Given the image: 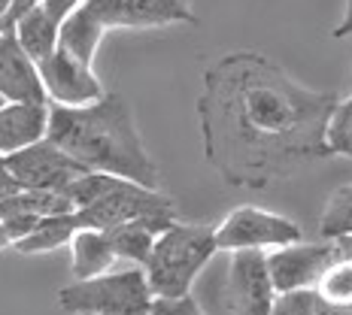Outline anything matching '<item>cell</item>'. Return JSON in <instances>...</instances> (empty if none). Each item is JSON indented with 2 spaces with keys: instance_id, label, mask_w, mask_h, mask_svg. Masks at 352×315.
<instances>
[{
  "instance_id": "cell-25",
  "label": "cell",
  "mask_w": 352,
  "mask_h": 315,
  "mask_svg": "<svg viewBox=\"0 0 352 315\" xmlns=\"http://www.w3.org/2000/svg\"><path fill=\"white\" fill-rule=\"evenodd\" d=\"M152 315H207L201 300L186 294V297H155Z\"/></svg>"
},
{
  "instance_id": "cell-5",
  "label": "cell",
  "mask_w": 352,
  "mask_h": 315,
  "mask_svg": "<svg viewBox=\"0 0 352 315\" xmlns=\"http://www.w3.org/2000/svg\"><path fill=\"white\" fill-rule=\"evenodd\" d=\"M58 303L73 315H152L155 291L146 267L124 264L91 279H73L58 291Z\"/></svg>"
},
{
  "instance_id": "cell-17",
  "label": "cell",
  "mask_w": 352,
  "mask_h": 315,
  "mask_svg": "<svg viewBox=\"0 0 352 315\" xmlns=\"http://www.w3.org/2000/svg\"><path fill=\"white\" fill-rule=\"evenodd\" d=\"M82 215L76 212H61V215H46L36 222V228L28 233L25 240H19L12 246V252L19 255H43V252H52V248L70 246L73 237L82 231Z\"/></svg>"
},
{
  "instance_id": "cell-3",
  "label": "cell",
  "mask_w": 352,
  "mask_h": 315,
  "mask_svg": "<svg viewBox=\"0 0 352 315\" xmlns=\"http://www.w3.org/2000/svg\"><path fill=\"white\" fill-rule=\"evenodd\" d=\"M276 297L261 248L219 252L197 279V300L207 315H270Z\"/></svg>"
},
{
  "instance_id": "cell-6",
  "label": "cell",
  "mask_w": 352,
  "mask_h": 315,
  "mask_svg": "<svg viewBox=\"0 0 352 315\" xmlns=\"http://www.w3.org/2000/svg\"><path fill=\"white\" fill-rule=\"evenodd\" d=\"M79 215H82L85 228H98V231L119 228V224L128 222H158V224L179 222L170 194H164L161 188L140 185L134 179H124V176H113L107 191L79 209Z\"/></svg>"
},
{
  "instance_id": "cell-28",
  "label": "cell",
  "mask_w": 352,
  "mask_h": 315,
  "mask_svg": "<svg viewBox=\"0 0 352 315\" xmlns=\"http://www.w3.org/2000/svg\"><path fill=\"white\" fill-rule=\"evenodd\" d=\"M334 36L343 40V36H352V0H346V12H343V21L334 27Z\"/></svg>"
},
{
  "instance_id": "cell-26",
  "label": "cell",
  "mask_w": 352,
  "mask_h": 315,
  "mask_svg": "<svg viewBox=\"0 0 352 315\" xmlns=\"http://www.w3.org/2000/svg\"><path fill=\"white\" fill-rule=\"evenodd\" d=\"M43 6H46V10L52 12L58 21H64V19H67L70 12L79 6V0H43Z\"/></svg>"
},
{
  "instance_id": "cell-16",
  "label": "cell",
  "mask_w": 352,
  "mask_h": 315,
  "mask_svg": "<svg viewBox=\"0 0 352 315\" xmlns=\"http://www.w3.org/2000/svg\"><path fill=\"white\" fill-rule=\"evenodd\" d=\"M10 31H16L19 43L25 46V52L31 55L36 64L46 61V58L61 46V21H58L46 6H36V10H31L28 16H21Z\"/></svg>"
},
{
  "instance_id": "cell-7",
  "label": "cell",
  "mask_w": 352,
  "mask_h": 315,
  "mask_svg": "<svg viewBox=\"0 0 352 315\" xmlns=\"http://www.w3.org/2000/svg\"><path fill=\"white\" fill-rule=\"evenodd\" d=\"M88 167L79 164L70 152H64L58 143L46 140L28 145V149L3 155V197L19 194L21 188H58L67 191L79 176H85Z\"/></svg>"
},
{
  "instance_id": "cell-18",
  "label": "cell",
  "mask_w": 352,
  "mask_h": 315,
  "mask_svg": "<svg viewBox=\"0 0 352 315\" xmlns=\"http://www.w3.org/2000/svg\"><path fill=\"white\" fill-rule=\"evenodd\" d=\"M170 224H158V222H128L119 228H109V240H113L116 252H119L122 264H137L146 267L152 258V248H155L158 233H164Z\"/></svg>"
},
{
  "instance_id": "cell-24",
  "label": "cell",
  "mask_w": 352,
  "mask_h": 315,
  "mask_svg": "<svg viewBox=\"0 0 352 315\" xmlns=\"http://www.w3.org/2000/svg\"><path fill=\"white\" fill-rule=\"evenodd\" d=\"M270 315H316V291H289V294H280Z\"/></svg>"
},
{
  "instance_id": "cell-8",
  "label": "cell",
  "mask_w": 352,
  "mask_h": 315,
  "mask_svg": "<svg viewBox=\"0 0 352 315\" xmlns=\"http://www.w3.org/2000/svg\"><path fill=\"white\" fill-rule=\"evenodd\" d=\"M300 237H304V231H300L298 222L258 207H237L216 224L219 252H228V248L274 252V248L300 243Z\"/></svg>"
},
{
  "instance_id": "cell-9",
  "label": "cell",
  "mask_w": 352,
  "mask_h": 315,
  "mask_svg": "<svg viewBox=\"0 0 352 315\" xmlns=\"http://www.w3.org/2000/svg\"><path fill=\"white\" fill-rule=\"evenodd\" d=\"M343 255L340 240H322V243H292L267 252L270 279L276 294L289 291H313L328 267Z\"/></svg>"
},
{
  "instance_id": "cell-23",
  "label": "cell",
  "mask_w": 352,
  "mask_h": 315,
  "mask_svg": "<svg viewBox=\"0 0 352 315\" xmlns=\"http://www.w3.org/2000/svg\"><path fill=\"white\" fill-rule=\"evenodd\" d=\"M36 222H40V215H34V212L16 207V203H3V207H0V231H3V246L12 248L19 240H25L28 233L36 228Z\"/></svg>"
},
{
  "instance_id": "cell-14",
  "label": "cell",
  "mask_w": 352,
  "mask_h": 315,
  "mask_svg": "<svg viewBox=\"0 0 352 315\" xmlns=\"http://www.w3.org/2000/svg\"><path fill=\"white\" fill-rule=\"evenodd\" d=\"M70 255H73V261H70L73 279H91V276L109 273L116 264H122L113 240H109V233L98 231V228L79 231L70 243Z\"/></svg>"
},
{
  "instance_id": "cell-15",
  "label": "cell",
  "mask_w": 352,
  "mask_h": 315,
  "mask_svg": "<svg viewBox=\"0 0 352 315\" xmlns=\"http://www.w3.org/2000/svg\"><path fill=\"white\" fill-rule=\"evenodd\" d=\"M195 12L188 0H124L122 27H167V25H195Z\"/></svg>"
},
{
  "instance_id": "cell-1",
  "label": "cell",
  "mask_w": 352,
  "mask_h": 315,
  "mask_svg": "<svg viewBox=\"0 0 352 315\" xmlns=\"http://www.w3.org/2000/svg\"><path fill=\"white\" fill-rule=\"evenodd\" d=\"M337 94L313 91L274 58L243 49L212 61L197 94L204 158L231 188H264L331 158Z\"/></svg>"
},
{
  "instance_id": "cell-12",
  "label": "cell",
  "mask_w": 352,
  "mask_h": 315,
  "mask_svg": "<svg viewBox=\"0 0 352 315\" xmlns=\"http://www.w3.org/2000/svg\"><path fill=\"white\" fill-rule=\"evenodd\" d=\"M0 97L10 104H49L40 64L25 52L16 31L6 27L0 43Z\"/></svg>"
},
{
  "instance_id": "cell-29",
  "label": "cell",
  "mask_w": 352,
  "mask_h": 315,
  "mask_svg": "<svg viewBox=\"0 0 352 315\" xmlns=\"http://www.w3.org/2000/svg\"><path fill=\"white\" fill-rule=\"evenodd\" d=\"M85 315H91V312H85Z\"/></svg>"
},
{
  "instance_id": "cell-2",
  "label": "cell",
  "mask_w": 352,
  "mask_h": 315,
  "mask_svg": "<svg viewBox=\"0 0 352 315\" xmlns=\"http://www.w3.org/2000/svg\"><path fill=\"white\" fill-rule=\"evenodd\" d=\"M49 140L70 152L88 170L113 173L140 185L161 188V170L137 130L131 104L122 94H104L88 106L52 104Z\"/></svg>"
},
{
  "instance_id": "cell-11",
  "label": "cell",
  "mask_w": 352,
  "mask_h": 315,
  "mask_svg": "<svg viewBox=\"0 0 352 315\" xmlns=\"http://www.w3.org/2000/svg\"><path fill=\"white\" fill-rule=\"evenodd\" d=\"M124 0H79V6L61 21V46L82 58L85 64H94L100 40L107 31L122 27Z\"/></svg>"
},
{
  "instance_id": "cell-19",
  "label": "cell",
  "mask_w": 352,
  "mask_h": 315,
  "mask_svg": "<svg viewBox=\"0 0 352 315\" xmlns=\"http://www.w3.org/2000/svg\"><path fill=\"white\" fill-rule=\"evenodd\" d=\"M322 240H352V182L334 188L319 218Z\"/></svg>"
},
{
  "instance_id": "cell-20",
  "label": "cell",
  "mask_w": 352,
  "mask_h": 315,
  "mask_svg": "<svg viewBox=\"0 0 352 315\" xmlns=\"http://www.w3.org/2000/svg\"><path fill=\"white\" fill-rule=\"evenodd\" d=\"M340 243L343 255L322 273L313 291L322 300H331V303H352V240H340Z\"/></svg>"
},
{
  "instance_id": "cell-22",
  "label": "cell",
  "mask_w": 352,
  "mask_h": 315,
  "mask_svg": "<svg viewBox=\"0 0 352 315\" xmlns=\"http://www.w3.org/2000/svg\"><path fill=\"white\" fill-rule=\"evenodd\" d=\"M328 149L331 155L352 158V94L337 100L331 121H328Z\"/></svg>"
},
{
  "instance_id": "cell-13",
  "label": "cell",
  "mask_w": 352,
  "mask_h": 315,
  "mask_svg": "<svg viewBox=\"0 0 352 315\" xmlns=\"http://www.w3.org/2000/svg\"><path fill=\"white\" fill-rule=\"evenodd\" d=\"M49 121H52V104H10L3 100L0 109V152L28 149L49 137Z\"/></svg>"
},
{
  "instance_id": "cell-27",
  "label": "cell",
  "mask_w": 352,
  "mask_h": 315,
  "mask_svg": "<svg viewBox=\"0 0 352 315\" xmlns=\"http://www.w3.org/2000/svg\"><path fill=\"white\" fill-rule=\"evenodd\" d=\"M316 315H352V303H331L316 294Z\"/></svg>"
},
{
  "instance_id": "cell-10",
  "label": "cell",
  "mask_w": 352,
  "mask_h": 315,
  "mask_svg": "<svg viewBox=\"0 0 352 315\" xmlns=\"http://www.w3.org/2000/svg\"><path fill=\"white\" fill-rule=\"evenodd\" d=\"M40 73L49 91V104L88 106V104H98L107 94L100 79L94 76V64H85L82 58L67 52L64 46H58L46 61H40Z\"/></svg>"
},
{
  "instance_id": "cell-4",
  "label": "cell",
  "mask_w": 352,
  "mask_h": 315,
  "mask_svg": "<svg viewBox=\"0 0 352 315\" xmlns=\"http://www.w3.org/2000/svg\"><path fill=\"white\" fill-rule=\"evenodd\" d=\"M219 255L216 224H188L173 222L158 233L152 258L146 264V276L155 297H186Z\"/></svg>"
},
{
  "instance_id": "cell-21",
  "label": "cell",
  "mask_w": 352,
  "mask_h": 315,
  "mask_svg": "<svg viewBox=\"0 0 352 315\" xmlns=\"http://www.w3.org/2000/svg\"><path fill=\"white\" fill-rule=\"evenodd\" d=\"M3 203H16V207L34 212V215H61V212H76V203L70 200L67 191L58 188H21L19 194H6Z\"/></svg>"
}]
</instances>
